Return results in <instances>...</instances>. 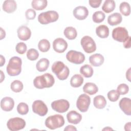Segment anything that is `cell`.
Listing matches in <instances>:
<instances>
[{
	"instance_id": "6da1fadb",
	"label": "cell",
	"mask_w": 131,
	"mask_h": 131,
	"mask_svg": "<svg viewBox=\"0 0 131 131\" xmlns=\"http://www.w3.org/2000/svg\"><path fill=\"white\" fill-rule=\"evenodd\" d=\"M54 83L55 79L53 76L48 73L36 77L33 80L34 86L38 89L51 88Z\"/></svg>"
},
{
	"instance_id": "7a4b0ae2",
	"label": "cell",
	"mask_w": 131,
	"mask_h": 131,
	"mask_svg": "<svg viewBox=\"0 0 131 131\" xmlns=\"http://www.w3.org/2000/svg\"><path fill=\"white\" fill-rule=\"evenodd\" d=\"M52 71L57 77L61 80L66 79L70 74L69 68L66 66L63 62L60 61H57L53 63L52 66Z\"/></svg>"
},
{
	"instance_id": "3957f363",
	"label": "cell",
	"mask_w": 131,
	"mask_h": 131,
	"mask_svg": "<svg viewBox=\"0 0 131 131\" xmlns=\"http://www.w3.org/2000/svg\"><path fill=\"white\" fill-rule=\"evenodd\" d=\"M22 60L17 56L11 57L7 66L6 70L9 75L15 76L18 75L21 71Z\"/></svg>"
},
{
	"instance_id": "277c9868",
	"label": "cell",
	"mask_w": 131,
	"mask_h": 131,
	"mask_svg": "<svg viewBox=\"0 0 131 131\" xmlns=\"http://www.w3.org/2000/svg\"><path fill=\"white\" fill-rule=\"evenodd\" d=\"M64 124V119L62 116L59 114L48 117L45 121L46 127L50 129H55Z\"/></svg>"
},
{
	"instance_id": "5b68a950",
	"label": "cell",
	"mask_w": 131,
	"mask_h": 131,
	"mask_svg": "<svg viewBox=\"0 0 131 131\" xmlns=\"http://www.w3.org/2000/svg\"><path fill=\"white\" fill-rule=\"evenodd\" d=\"M59 18L58 13L55 11H48L40 13L38 16V20L42 25H47L56 21Z\"/></svg>"
},
{
	"instance_id": "8992f818",
	"label": "cell",
	"mask_w": 131,
	"mask_h": 131,
	"mask_svg": "<svg viewBox=\"0 0 131 131\" xmlns=\"http://www.w3.org/2000/svg\"><path fill=\"white\" fill-rule=\"evenodd\" d=\"M26 121L19 117L10 118L7 123L8 128L11 131H17L23 129L26 126Z\"/></svg>"
},
{
	"instance_id": "52a82bcc",
	"label": "cell",
	"mask_w": 131,
	"mask_h": 131,
	"mask_svg": "<svg viewBox=\"0 0 131 131\" xmlns=\"http://www.w3.org/2000/svg\"><path fill=\"white\" fill-rule=\"evenodd\" d=\"M81 47L86 53H91L96 50V45L94 39L89 36H83L80 41Z\"/></svg>"
},
{
	"instance_id": "ba28073f",
	"label": "cell",
	"mask_w": 131,
	"mask_h": 131,
	"mask_svg": "<svg viewBox=\"0 0 131 131\" xmlns=\"http://www.w3.org/2000/svg\"><path fill=\"white\" fill-rule=\"evenodd\" d=\"M67 60L71 63L79 64L83 63L85 60L84 55L80 52L70 50L66 54Z\"/></svg>"
},
{
	"instance_id": "9c48e42d",
	"label": "cell",
	"mask_w": 131,
	"mask_h": 131,
	"mask_svg": "<svg viewBox=\"0 0 131 131\" xmlns=\"http://www.w3.org/2000/svg\"><path fill=\"white\" fill-rule=\"evenodd\" d=\"M128 36V31L124 27H118L114 29L112 31L113 38L118 42H124Z\"/></svg>"
},
{
	"instance_id": "30bf717a",
	"label": "cell",
	"mask_w": 131,
	"mask_h": 131,
	"mask_svg": "<svg viewBox=\"0 0 131 131\" xmlns=\"http://www.w3.org/2000/svg\"><path fill=\"white\" fill-rule=\"evenodd\" d=\"M91 103V98L86 94L80 95L76 101V106L81 112H86L89 107Z\"/></svg>"
},
{
	"instance_id": "8fae6325",
	"label": "cell",
	"mask_w": 131,
	"mask_h": 131,
	"mask_svg": "<svg viewBox=\"0 0 131 131\" xmlns=\"http://www.w3.org/2000/svg\"><path fill=\"white\" fill-rule=\"evenodd\" d=\"M51 107L54 111L60 113H63L68 110L70 107V103L68 100L62 99L52 102Z\"/></svg>"
},
{
	"instance_id": "7c38bea8",
	"label": "cell",
	"mask_w": 131,
	"mask_h": 131,
	"mask_svg": "<svg viewBox=\"0 0 131 131\" xmlns=\"http://www.w3.org/2000/svg\"><path fill=\"white\" fill-rule=\"evenodd\" d=\"M33 112L40 116H45L48 111L47 105L40 100L34 101L32 105Z\"/></svg>"
},
{
	"instance_id": "4fadbf2b",
	"label": "cell",
	"mask_w": 131,
	"mask_h": 131,
	"mask_svg": "<svg viewBox=\"0 0 131 131\" xmlns=\"http://www.w3.org/2000/svg\"><path fill=\"white\" fill-rule=\"evenodd\" d=\"M68 48L67 41L62 38H56L53 42V48L54 50L59 53L64 52Z\"/></svg>"
},
{
	"instance_id": "5bb4252c",
	"label": "cell",
	"mask_w": 131,
	"mask_h": 131,
	"mask_svg": "<svg viewBox=\"0 0 131 131\" xmlns=\"http://www.w3.org/2000/svg\"><path fill=\"white\" fill-rule=\"evenodd\" d=\"M73 14L74 16L77 19L83 20L88 16L89 11L85 7L79 6L74 9Z\"/></svg>"
},
{
	"instance_id": "9a60e30c",
	"label": "cell",
	"mask_w": 131,
	"mask_h": 131,
	"mask_svg": "<svg viewBox=\"0 0 131 131\" xmlns=\"http://www.w3.org/2000/svg\"><path fill=\"white\" fill-rule=\"evenodd\" d=\"M119 105L125 115H131V100L130 98L127 97L122 98L119 101Z\"/></svg>"
},
{
	"instance_id": "2e32d148",
	"label": "cell",
	"mask_w": 131,
	"mask_h": 131,
	"mask_svg": "<svg viewBox=\"0 0 131 131\" xmlns=\"http://www.w3.org/2000/svg\"><path fill=\"white\" fill-rule=\"evenodd\" d=\"M17 36L21 40H27L31 36L30 29L26 26H21L17 29Z\"/></svg>"
},
{
	"instance_id": "e0dca14e",
	"label": "cell",
	"mask_w": 131,
	"mask_h": 131,
	"mask_svg": "<svg viewBox=\"0 0 131 131\" xmlns=\"http://www.w3.org/2000/svg\"><path fill=\"white\" fill-rule=\"evenodd\" d=\"M14 106V100L10 97H4L1 101V107L5 112H9L12 110Z\"/></svg>"
},
{
	"instance_id": "ac0fdd59",
	"label": "cell",
	"mask_w": 131,
	"mask_h": 131,
	"mask_svg": "<svg viewBox=\"0 0 131 131\" xmlns=\"http://www.w3.org/2000/svg\"><path fill=\"white\" fill-rule=\"evenodd\" d=\"M67 118L69 123L77 124L81 121L82 116L80 114L75 111H71L67 114Z\"/></svg>"
},
{
	"instance_id": "d6986e66",
	"label": "cell",
	"mask_w": 131,
	"mask_h": 131,
	"mask_svg": "<svg viewBox=\"0 0 131 131\" xmlns=\"http://www.w3.org/2000/svg\"><path fill=\"white\" fill-rule=\"evenodd\" d=\"M16 8L17 4L14 0H6L3 3V10L8 13L14 12Z\"/></svg>"
},
{
	"instance_id": "ffe728a7",
	"label": "cell",
	"mask_w": 131,
	"mask_h": 131,
	"mask_svg": "<svg viewBox=\"0 0 131 131\" xmlns=\"http://www.w3.org/2000/svg\"><path fill=\"white\" fill-rule=\"evenodd\" d=\"M104 57L100 54H94L89 57L90 63L94 67H99L104 62Z\"/></svg>"
},
{
	"instance_id": "44dd1931",
	"label": "cell",
	"mask_w": 131,
	"mask_h": 131,
	"mask_svg": "<svg viewBox=\"0 0 131 131\" xmlns=\"http://www.w3.org/2000/svg\"><path fill=\"white\" fill-rule=\"evenodd\" d=\"M122 20V17L119 13H114L108 16L107 23L111 26H116L120 24Z\"/></svg>"
},
{
	"instance_id": "7402d4cb",
	"label": "cell",
	"mask_w": 131,
	"mask_h": 131,
	"mask_svg": "<svg viewBox=\"0 0 131 131\" xmlns=\"http://www.w3.org/2000/svg\"><path fill=\"white\" fill-rule=\"evenodd\" d=\"M93 104L96 108L102 109L104 108L106 105V100L104 96L102 95H97L94 98Z\"/></svg>"
},
{
	"instance_id": "603a6c76",
	"label": "cell",
	"mask_w": 131,
	"mask_h": 131,
	"mask_svg": "<svg viewBox=\"0 0 131 131\" xmlns=\"http://www.w3.org/2000/svg\"><path fill=\"white\" fill-rule=\"evenodd\" d=\"M98 91L97 86L93 82H87L83 87V91L89 95L95 94Z\"/></svg>"
},
{
	"instance_id": "cb8c5ba5",
	"label": "cell",
	"mask_w": 131,
	"mask_h": 131,
	"mask_svg": "<svg viewBox=\"0 0 131 131\" xmlns=\"http://www.w3.org/2000/svg\"><path fill=\"white\" fill-rule=\"evenodd\" d=\"M96 33L99 37L105 38L109 35V29L105 25H100L96 28Z\"/></svg>"
},
{
	"instance_id": "d4e9b609",
	"label": "cell",
	"mask_w": 131,
	"mask_h": 131,
	"mask_svg": "<svg viewBox=\"0 0 131 131\" xmlns=\"http://www.w3.org/2000/svg\"><path fill=\"white\" fill-rule=\"evenodd\" d=\"M49 61L47 58H42L39 60L36 64V68L39 72L46 71L49 66Z\"/></svg>"
},
{
	"instance_id": "484cf974",
	"label": "cell",
	"mask_w": 131,
	"mask_h": 131,
	"mask_svg": "<svg viewBox=\"0 0 131 131\" xmlns=\"http://www.w3.org/2000/svg\"><path fill=\"white\" fill-rule=\"evenodd\" d=\"M116 7V4L114 1L106 0L104 1L102 7V10L107 13H109L114 11Z\"/></svg>"
},
{
	"instance_id": "4316f807",
	"label": "cell",
	"mask_w": 131,
	"mask_h": 131,
	"mask_svg": "<svg viewBox=\"0 0 131 131\" xmlns=\"http://www.w3.org/2000/svg\"><path fill=\"white\" fill-rule=\"evenodd\" d=\"M83 78L79 74H75L73 76L70 80V84L72 87H80L83 82Z\"/></svg>"
},
{
	"instance_id": "83f0119b",
	"label": "cell",
	"mask_w": 131,
	"mask_h": 131,
	"mask_svg": "<svg viewBox=\"0 0 131 131\" xmlns=\"http://www.w3.org/2000/svg\"><path fill=\"white\" fill-rule=\"evenodd\" d=\"M47 0H33L31 3L32 8L36 10H43L47 7Z\"/></svg>"
},
{
	"instance_id": "f1b7e54d",
	"label": "cell",
	"mask_w": 131,
	"mask_h": 131,
	"mask_svg": "<svg viewBox=\"0 0 131 131\" xmlns=\"http://www.w3.org/2000/svg\"><path fill=\"white\" fill-rule=\"evenodd\" d=\"M64 36L70 40H73L76 38L77 32L75 28L73 27H68L64 30Z\"/></svg>"
},
{
	"instance_id": "f546056e",
	"label": "cell",
	"mask_w": 131,
	"mask_h": 131,
	"mask_svg": "<svg viewBox=\"0 0 131 131\" xmlns=\"http://www.w3.org/2000/svg\"><path fill=\"white\" fill-rule=\"evenodd\" d=\"M80 73L84 77L90 78L93 75V69L89 64H84L80 68Z\"/></svg>"
},
{
	"instance_id": "4dcf8cb0",
	"label": "cell",
	"mask_w": 131,
	"mask_h": 131,
	"mask_svg": "<svg viewBox=\"0 0 131 131\" xmlns=\"http://www.w3.org/2000/svg\"><path fill=\"white\" fill-rule=\"evenodd\" d=\"M38 49L42 52H46L48 51L50 48V43L46 39L40 40L38 44Z\"/></svg>"
},
{
	"instance_id": "1f68e13d",
	"label": "cell",
	"mask_w": 131,
	"mask_h": 131,
	"mask_svg": "<svg viewBox=\"0 0 131 131\" xmlns=\"http://www.w3.org/2000/svg\"><path fill=\"white\" fill-rule=\"evenodd\" d=\"M10 88L13 92L15 93H18L23 90L24 85L23 83L20 81L18 80H15L12 82V83H11Z\"/></svg>"
},
{
	"instance_id": "d6a6232c",
	"label": "cell",
	"mask_w": 131,
	"mask_h": 131,
	"mask_svg": "<svg viewBox=\"0 0 131 131\" xmlns=\"http://www.w3.org/2000/svg\"><path fill=\"white\" fill-rule=\"evenodd\" d=\"M120 12L124 16H128L130 13V7L129 4L125 2L120 4L119 6Z\"/></svg>"
},
{
	"instance_id": "836d02e7",
	"label": "cell",
	"mask_w": 131,
	"mask_h": 131,
	"mask_svg": "<svg viewBox=\"0 0 131 131\" xmlns=\"http://www.w3.org/2000/svg\"><path fill=\"white\" fill-rule=\"evenodd\" d=\"M105 17V14L101 11H96L92 16L93 20L96 23H100L102 22L104 20Z\"/></svg>"
},
{
	"instance_id": "e575fe53",
	"label": "cell",
	"mask_w": 131,
	"mask_h": 131,
	"mask_svg": "<svg viewBox=\"0 0 131 131\" xmlns=\"http://www.w3.org/2000/svg\"><path fill=\"white\" fill-rule=\"evenodd\" d=\"M38 56L39 53L35 49H30L27 52V57L30 60L34 61L38 58Z\"/></svg>"
},
{
	"instance_id": "d590c367",
	"label": "cell",
	"mask_w": 131,
	"mask_h": 131,
	"mask_svg": "<svg viewBox=\"0 0 131 131\" xmlns=\"http://www.w3.org/2000/svg\"><path fill=\"white\" fill-rule=\"evenodd\" d=\"M17 111L18 113L21 115H26L29 112V106L27 104L20 102L17 106Z\"/></svg>"
},
{
	"instance_id": "8d00e7d4",
	"label": "cell",
	"mask_w": 131,
	"mask_h": 131,
	"mask_svg": "<svg viewBox=\"0 0 131 131\" xmlns=\"http://www.w3.org/2000/svg\"><path fill=\"white\" fill-rule=\"evenodd\" d=\"M107 98L112 102L117 101L120 97V94L117 90H112L107 93Z\"/></svg>"
},
{
	"instance_id": "74e56055",
	"label": "cell",
	"mask_w": 131,
	"mask_h": 131,
	"mask_svg": "<svg viewBox=\"0 0 131 131\" xmlns=\"http://www.w3.org/2000/svg\"><path fill=\"white\" fill-rule=\"evenodd\" d=\"M27 49L26 45L23 42H18L15 47L16 51L19 54H24L26 52Z\"/></svg>"
},
{
	"instance_id": "f35d334b",
	"label": "cell",
	"mask_w": 131,
	"mask_h": 131,
	"mask_svg": "<svg viewBox=\"0 0 131 131\" xmlns=\"http://www.w3.org/2000/svg\"><path fill=\"white\" fill-rule=\"evenodd\" d=\"M117 91L120 95H125L128 92L129 87L125 83H121L117 86Z\"/></svg>"
},
{
	"instance_id": "ab89813d",
	"label": "cell",
	"mask_w": 131,
	"mask_h": 131,
	"mask_svg": "<svg viewBox=\"0 0 131 131\" xmlns=\"http://www.w3.org/2000/svg\"><path fill=\"white\" fill-rule=\"evenodd\" d=\"M26 17L28 20L34 19L36 16V12L35 10L32 9H29L26 10L25 12Z\"/></svg>"
},
{
	"instance_id": "60d3db41",
	"label": "cell",
	"mask_w": 131,
	"mask_h": 131,
	"mask_svg": "<svg viewBox=\"0 0 131 131\" xmlns=\"http://www.w3.org/2000/svg\"><path fill=\"white\" fill-rule=\"evenodd\" d=\"M102 2L101 0H90L89 1V5L94 8H98Z\"/></svg>"
},
{
	"instance_id": "b9f144b4",
	"label": "cell",
	"mask_w": 131,
	"mask_h": 131,
	"mask_svg": "<svg viewBox=\"0 0 131 131\" xmlns=\"http://www.w3.org/2000/svg\"><path fill=\"white\" fill-rule=\"evenodd\" d=\"M123 47L125 48L128 49L130 48V36H128V38L126 39V40L123 42Z\"/></svg>"
},
{
	"instance_id": "7bdbcfd3",
	"label": "cell",
	"mask_w": 131,
	"mask_h": 131,
	"mask_svg": "<svg viewBox=\"0 0 131 131\" xmlns=\"http://www.w3.org/2000/svg\"><path fill=\"white\" fill-rule=\"evenodd\" d=\"M64 131H67V130H77V128L73 125H69L64 128Z\"/></svg>"
},
{
	"instance_id": "ee69618b",
	"label": "cell",
	"mask_w": 131,
	"mask_h": 131,
	"mask_svg": "<svg viewBox=\"0 0 131 131\" xmlns=\"http://www.w3.org/2000/svg\"><path fill=\"white\" fill-rule=\"evenodd\" d=\"M124 129L125 130H128V131H130L131 130V122H129L125 124Z\"/></svg>"
},
{
	"instance_id": "f6af8a7d",
	"label": "cell",
	"mask_w": 131,
	"mask_h": 131,
	"mask_svg": "<svg viewBox=\"0 0 131 131\" xmlns=\"http://www.w3.org/2000/svg\"><path fill=\"white\" fill-rule=\"evenodd\" d=\"M130 69L131 68H129L127 71L126 73V79L129 81H130Z\"/></svg>"
},
{
	"instance_id": "bcb514c9",
	"label": "cell",
	"mask_w": 131,
	"mask_h": 131,
	"mask_svg": "<svg viewBox=\"0 0 131 131\" xmlns=\"http://www.w3.org/2000/svg\"><path fill=\"white\" fill-rule=\"evenodd\" d=\"M0 29H1V38H0V39H1V40H2L5 37L6 33H5V30H4L2 28H1Z\"/></svg>"
},
{
	"instance_id": "7dc6e473",
	"label": "cell",
	"mask_w": 131,
	"mask_h": 131,
	"mask_svg": "<svg viewBox=\"0 0 131 131\" xmlns=\"http://www.w3.org/2000/svg\"><path fill=\"white\" fill-rule=\"evenodd\" d=\"M1 67H2L5 63V59L3 55H1Z\"/></svg>"
},
{
	"instance_id": "c3c4849f",
	"label": "cell",
	"mask_w": 131,
	"mask_h": 131,
	"mask_svg": "<svg viewBox=\"0 0 131 131\" xmlns=\"http://www.w3.org/2000/svg\"><path fill=\"white\" fill-rule=\"evenodd\" d=\"M1 82H2L3 80L5 79V75L3 74V72L2 71H1Z\"/></svg>"
},
{
	"instance_id": "681fc988",
	"label": "cell",
	"mask_w": 131,
	"mask_h": 131,
	"mask_svg": "<svg viewBox=\"0 0 131 131\" xmlns=\"http://www.w3.org/2000/svg\"><path fill=\"white\" fill-rule=\"evenodd\" d=\"M102 130H113V129L111 128H110V127H106L103 128Z\"/></svg>"
}]
</instances>
